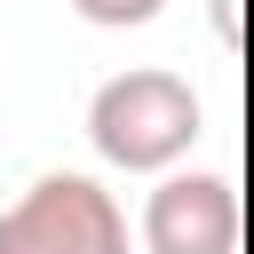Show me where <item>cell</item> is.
Returning <instances> with one entry per match:
<instances>
[{"instance_id": "obj_1", "label": "cell", "mask_w": 254, "mask_h": 254, "mask_svg": "<svg viewBox=\"0 0 254 254\" xmlns=\"http://www.w3.org/2000/svg\"><path fill=\"white\" fill-rule=\"evenodd\" d=\"M198 135H206V111H198L190 79H175L159 64L103 79L95 103H87V143L127 175H167Z\"/></svg>"}, {"instance_id": "obj_2", "label": "cell", "mask_w": 254, "mask_h": 254, "mask_svg": "<svg viewBox=\"0 0 254 254\" xmlns=\"http://www.w3.org/2000/svg\"><path fill=\"white\" fill-rule=\"evenodd\" d=\"M0 254H127V214L87 175H40L0 214Z\"/></svg>"}, {"instance_id": "obj_3", "label": "cell", "mask_w": 254, "mask_h": 254, "mask_svg": "<svg viewBox=\"0 0 254 254\" xmlns=\"http://www.w3.org/2000/svg\"><path fill=\"white\" fill-rule=\"evenodd\" d=\"M151 254H238V190L222 175H159L143 198Z\"/></svg>"}, {"instance_id": "obj_4", "label": "cell", "mask_w": 254, "mask_h": 254, "mask_svg": "<svg viewBox=\"0 0 254 254\" xmlns=\"http://www.w3.org/2000/svg\"><path fill=\"white\" fill-rule=\"evenodd\" d=\"M87 24H103V32H127V24H151L167 0H71Z\"/></svg>"}, {"instance_id": "obj_5", "label": "cell", "mask_w": 254, "mask_h": 254, "mask_svg": "<svg viewBox=\"0 0 254 254\" xmlns=\"http://www.w3.org/2000/svg\"><path fill=\"white\" fill-rule=\"evenodd\" d=\"M214 32H222V40H238V0H214Z\"/></svg>"}]
</instances>
